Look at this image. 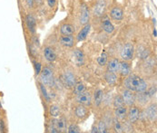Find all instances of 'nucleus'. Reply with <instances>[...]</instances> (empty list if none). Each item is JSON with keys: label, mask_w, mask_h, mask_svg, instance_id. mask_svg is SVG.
I'll return each instance as SVG.
<instances>
[{"label": "nucleus", "mask_w": 157, "mask_h": 133, "mask_svg": "<svg viewBox=\"0 0 157 133\" xmlns=\"http://www.w3.org/2000/svg\"><path fill=\"white\" fill-rule=\"evenodd\" d=\"M149 86L147 81L138 74L131 73L124 78L123 88L128 89L134 92H144L146 91Z\"/></svg>", "instance_id": "f257e3e1"}, {"label": "nucleus", "mask_w": 157, "mask_h": 133, "mask_svg": "<svg viewBox=\"0 0 157 133\" xmlns=\"http://www.w3.org/2000/svg\"><path fill=\"white\" fill-rule=\"evenodd\" d=\"M38 82L42 83L46 87L53 88L56 84L55 72L50 66H45L42 68L40 73L38 74Z\"/></svg>", "instance_id": "f03ea898"}, {"label": "nucleus", "mask_w": 157, "mask_h": 133, "mask_svg": "<svg viewBox=\"0 0 157 133\" xmlns=\"http://www.w3.org/2000/svg\"><path fill=\"white\" fill-rule=\"evenodd\" d=\"M75 105L73 107V110H72V115L75 120L77 122H83L89 118L90 115L89 107L82 105V104H77V103H75Z\"/></svg>", "instance_id": "7ed1b4c3"}, {"label": "nucleus", "mask_w": 157, "mask_h": 133, "mask_svg": "<svg viewBox=\"0 0 157 133\" xmlns=\"http://www.w3.org/2000/svg\"><path fill=\"white\" fill-rule=\"evenodd\" d=\"M61 81H62L64 86L67 89H72L75 86V84L78 82L75 71L71 68H67L63 72Z\"/></svg>", "instance_id": "20e7f679"}, {"label": "nucleus", "mask_w": 157, "mask_h": 133, "mask_svg": "<svg viewBox=\"0 0 157 133\" xmlns=\"http://www.w3.org/2000/svg\"><path fill=\"white\" fill-rule=\"evenodd\" d=\"M135 49L134 44L131 43H126L120 51V57L124 61L132 62L135 57Z\"/></svg>", "instance_id": "39448f33"}, {"label": "nucleus", "mask_w": 157, "mask_h": 133, "mask_svg": "<svg viewBox=\"0 0 157 133\" xmlns=\"http://www.w3.org/2000/svg\"><path fill=\"white\" fill-rule=\"evenodd\" d=\"M74 102L77 104H82L87 107H92V92L90 91H84L83 92L77 94L74 98Z\"/></svg>", "instance_id": "423d86ee"}, {"label": "nucleus", "mask_w": 157, "mask_h": 133, "mask_svg": "<svg viewBox=\"0 0 157 133\" xmlns=\"http://www.w3.org/2000/svg\"><path fill=\"white\" fill-rule=\"evenodd\" d=\"M144 112L145 115V118L150 122H155L157 119V105L156 102H151L148 105H146L145 108H144Z\"/></svg>", "instance_id": "0eeeda50"}, {"label": "nucleus", "mask_w": 157, "mask_h": 133, "mask_svg": "<svg viewBox=\"0 0 157 133\" xmlns=\"http://www.w3.org/2000/svg\"><path fill=\"white\" fill-rule=\"evenodd\" d=\"M106 8H107L106 0H97L92 8V14L95 17H102L106 12Z\"/></svg>", "instance_id": "6e6552de"}, {"label": "nucleus", "mask_w": 157, "mask_h": 133, "mask_svg": "<svg viewBox=\"0 0 157 133\" xmlns=\"http://www.w3.org/2000/svg\"><path fill=\"white\" fill-rule=\"evenodd\" d=\"M152 102V99L148 95L147 91L144 92H135V105L139 108L144 109Z\"/></svg>", "instance_id": "1a4fd4ad"}, {"label": "nucleus", "mask_w": 157, "mask_h": 133, "mask_svg": "<svg viewBox=\"0 0 157 133\" xmlns=\"http://www.w3.org/2000/svg\"><path fill=\"white\" fill-rule=\"evenodd\" d=\"M120 94L124 100V105L127 107H130L135 104V92L128 90V89L123 88L120 91Z\"/></svg>", "instance_id": "9d476101"}, {"label": "nucleus", "mask_w": 157, "mask_h": 133, "mask_svg": "<svg viewBox=\"0 0 157 133\" xmlns=\"http://www.w3.org/2000/svg\"><path fill=\"white\" fill-rule=\"evenodd\" d=\"M141 108H139L137 105H132L128 107L127 111V120L132 123L135 124L139 120H140V115H141Z\"/></svg>", "instance_id": "9b49d317"}, {"label": "nucleus", "mask_w": 157, "mask_h": 133, "mask_svg": "<svg viewBox=\"0 0 157 133\" xmlns=\"http://www.w3.org/2000/svg\"><path fill=\"white\" fill-rule=\"evenodd\" d=\"M108 15H109V17L112 19L113 21H114V22L116 23L123 21V19L124 17V10L119 6H112V8L110 9Z\"/></svg>", "instance_id": "f8f14e48"}, {"label": "nucleus", "mask_w": 157, "mask_h": 133, "mask_svg": "<svg viewBox=\"0 0 157 133\" xmlns=\"http://www.w3.org/2000/svg\"><path fill=\"white\" fill-rule=\"evenodd\" d=\"M104 96V90L101 88H96L92 93V106L98 109L102 107V101Z\"/></svg>", "instance_id": "ddd939ff"}, {"label": "nucleus", "mask_w": 157, "mask_h": 133, "mask_svg": "<svg viewBox=\"0 0 157 133\" xmlns=\"http://www.w3.org/2000/svg\"><path fill=\"white\" fill-rule=\"evenodd\" d=\"M90 17H91V12H90L88 6L84 4L80 7V16H79V24L80 25H85L88 24L90 21Z\"/></svg>", "instance_id": "4468645a"}, {"label": "nucleus", "mask_w": 157, "mask_h": 133, "mask_svg": "<svg viewBox=\"0 0 157 133\" xmlns=\"http://www.w3.org/2000/svg\"><path fill=\"white\" fill-rule=\"evenodd\" d=\"M43 54L45 59L48 63H54L57 59V54L54 47L51 45H46L43 48Z\"/></svg>", "instance_id": "2eb2a0df"}, {"label": "nucleus", "mask_w": 157, "mask_h": 133, "mask_svg": "<svg viewBox=\"0 0 157 133\" xmlns=\"http://www.w3.org/2000/svg\"><path fill=\"white\" fill-rule=\"evenodd\" d=\"M118 73L122 78H124L126 76H128L129 74L132 73V66H131V62H127V61H124L121 60L120 64H119V70H118Z\"/></svg>", "instance_id": "dca6fc26"}, {"label": "nucleus", "mask_w": 157, "mask_h": 133, "mask_svg": "<svg viewBox=\"0 0 157 133\" xmlns=\"http://www.w3.org/2000/svg\"><path fill=\"white\" fill-rule=\"evenodd\" d=\"M127 111H128V107L125 105L114 108V110L113 111V117L123 122L127 120Z\"/></svg>", "instance_id": "f3484780"}, {"label": "nucleus", "mask_w": 157, "mask_h": 133, "mask_svg": "<svg viewBox=\"0 0 157 133\" xmlns=\"http://www.w3.org/2000/svg\"><path fill=\"white\" fill-rule=\"evenodd\" d=\"M59 44L66 48H72L76 44V39L75 35H61L59 37Z\"/></svg>", "instance_id": "a211bd4d"}, {"label": "nucleus", "mask_w": 157, "mask_h": 133, "mask_svg": "<svg viewBox=\"0 0 157 133\" xmlns=\"http://www.w3.org/2000/svg\"><path fill=\"white\" fill-rule=\"evenodd\" d=\"M68 124L69 122L67 117L60 115L58 118H56V126L58 132H67Z\"/></svg>", "instance_id": "6ab92c4d"}, {"label": "nucleus", "mask_w": 157, "mask_h": 133, "mask_svg": "<svg viewBox=\"0 0 157 133\" xmlns=\"http://www.w3.org/2000/svg\"><path fill=\"white\" fill-rule=\"evenodd\" d=\"M25 24L26 27L28 29V31L30 32V34H35L36 31V20L34 17L33 14L29 13L26 15L25 17Z\"/></svg>", "instance_id": "aec40b11"}, {"label": "nucleus", "mask_w": 157, "mask_h": 133, "mask_svg": "<svg viewBox=\"0 0 157 133\" xmlns=\"http://www.w3.org/2000/svg\"><path fill=\"white\" fill-rule=\"evenodd\" d=\"M90 31H91V24L89 23L83 25V27L81 28V30L78 32L77 35H75V39H76V43H80L82 41H85L87 37V35H89Z\"/></svg>", "instance_id": "412c9836"}, {"label": "nucleus", "mask_w": 157, "mask_h": 133, "mask_svg": "<svg viewBox=\"0 0 157 133\" xmlns=\"http://www.w3.org/2000/svg\"><path fill=\"white\" fill-rule=\"evenodd\" d=\"M60 35H75V26L73 24L70 23H64L60 26Z\"/></svg>", "instance_id": "4be33fe9"}, {"label": "nucleus", "mask_w": 157, "mask_h": 133, "mask_svg": "<svg viewBox=\"0 0 157 133\" xmlns=\"http://www.w3.org/2000/svg\"><path fill=\"white\" fill-rule=\"evenodd\" d=\"M118 79H119L118 73H114V72H112L106 71L105 72V74H104V80L105 81V83L108 85H111V86L117 83Z\"/></svg>", "instance_id": "5701e85b"}, {"label": "nucleus", "mask_w": 157, "mask_h": 133, "mask_svg": "<svg viewBox=\"0 0 157 133\" xmlns=\"http://www.w3.org/2000/svg\"><path fill=\"white\" fill-rule=\"evenodd\" d=\"M73 59L76 65H83L85 63V54L81 49H75L73 52Z\"/></svg>", "instance_id": "b1692460"}, {"label": "nucleus", "mask_w": 157, "mask_h": 133, "mask_svg": "<svg viewBox=\"0 0 157 133\" xmlns=\"http://www.w3.org/2000/svg\"><path fill=\"white\" fill-rule=\"evenodd\" d=\"M101 29L107 35H112L114 31V25L109 18H105L101 21Z\"/></svg>", "instance_id": "393cba45"}, {"label": "nucleus", "mask_w": 157, "mask_h": 133, "mask_svg": "<svg viewBox=\"0 0 157 133\" xmlns=\"http://www.w3.org/2000/svg\"><path fill=\"white\" fill-rule=\"evenodd\" d=\"M119 64H120V60L118 58H112L109 61H107L106 64V71L108 72H112L114 73H118V70H119Z\"/></svg>", "instance_id": "a878e982"}, {"label": "nucleus", "mask_w": 157, "mask_h": 133, "mask_svg": "<svg viewBox=\"0 0 157 133\" xmlns=\"http://www.w3.org/2000/svg\"><path fill=\"white\" fill-rule=\"evenodd\" d=\"M113 94L112 91H104V96H103V101H102V106H104L105 109L110 108V106H112V101Z\"/></svg>", "instance_id": "bb28decb"}, {"label": "nucleus", "mask_w": 157, "mask_h": 133, "mask_svg": "<svg viewBox=\"0 0 157 133\" xmlns=\"http://www.w3.org/2000/svg\"><path fill=\"white\" fill-rule=\"evenodd\" d=\"M48 113L52 118H58L61 115V107L58 104H51L48 109Z\"/></svg>", "instance_id": "cd10ccee"}, {"label": "nucleus", "mask_w": 157, "mask_h": 133, "mask_svg": "<svg viewBox=\"0 0 157 133\" xmlns=\"http://www.w3.org/2000/svg\"><path fill=\"white\" fill-rule=\"evenodd\" d=\"M38 83V87H39V90H40V92H41V95L43 96L44 100L45 101L46 103H50L51 102V98H50V95H49V92L47 91V88L46 86H45L42 83L40 82H37Z\"/></svg>", "instance_id": "c85d7f7f"}, {"label": "nucleus", "mask_w": 157, "mask_h": 133, "mask_svg": "<svg viewBox=\"0 0 157 133\" xmlns=\"http://www.w3.org/2000/svg\"><path fill=\"white\" fill-rule=\"evenodd\" d=\"M72 89H73L72 93H73L74 96H75V95H77V94L83 92L84 91H86V84H85L84 83H82V82H77V83L75 84V86Z\"/></svg>", "instance_id": "c756f323"}, {"label": "nucleus", "mask_w": 157, "mask_h": 133, "mask_svg": "<svg viewBox=\"0 0 157 133\" xmlns=\"http://www.w3.org/2000/svg\"><path fill=\"white\" fill-rule=\"evenodd\" d=\"M124 105V100L121 96L120 93H117L115 95H113L112 101V106L114 108H117V107H120V106H123Z\"/></svg>", "instance_id": "7c9ffc66"}, {"label": "nucleus", "mask_w": 157, "mask_h": 133, "mask_svg": "<svg viewBox=\"0 0 157 133\" xmlns=\"http://www.w3.org/2000/svg\"><path fill=\"white\" fill-rule=\"evenodd\" d=\"M96 126H97V131L98 133H106L109 131L106 124L105 123V121L102 120V119H99L97 121H96Z\"/></svg>", "instance_id": "2f4dec72"}, {"label": "nucleus", "mask_w": 157, "mask_h": 133, "mask_svg": "<svg viewBox=\"0 0 157 133\" xmlns=\"http://www.w3.org/2000/svg\"><path fill=\"white\" fill-rule=\"evenodd\" d=\"M112 130H113L114 132L117 133H123L124 132V129H123V123L122 121L118 120L117 119H113V122Z\"/></svg>", "instance_id": "473e14b6"}, {"label": "nucleus", "mask_w": 157, "mask_h": 133, "mask_svg": "<svg viewBox=\"0 0 157 133\" xmlns=\"http://www.w3.org/2000/svg\"><path fill=\"white\" fill-rule=\"evenodd\" d=\"M81 128L79 127V125L76 122H71L69 123L67 126V132L68 133H79L81 132Z\"/></svg>", "instance_id": "72a5a7b5"}, {"label": "nucleus", "mask_w": 157, "mask_h": 133, "mask_svg": "<svg viewBox=\"0 0 157 133\" xmlns=\"http://www.w3.org/2000/svg\"><path fill=\"white\" fill-rule=\"evenodd\" d=\"M107 61H108V54L105 52L97 58V64L100 66H105L107 64Z\"/></svg>", "instance_id": "f704fd0d"}, {"label": "nucleus", "mask_w": 157, "mask_h": 133, "mask_svg": "<svg viewBox=\"0 0 157 133\" xmlns=\"http://www.w3.org/2000/svg\"><path fill=\"white\" fill-rule=\"evenodd\" d=\"M147 93L148 95L150 96V98L153 100L154 97L155 98L156 97V84H152V85H149L148 86V89H147Z\"/></svg>", "instance_id": "c9c22d12"}, {"label": "nucleus", "mask_w": 157, "mask_h": 133, "mask_svg": "<svg viewBox=\"0 0 157 133\" xmlns=\"http://www.w3.org/2000/svg\"><path fill=\"white\" fill-rule=\"evenodd\" d=\"M33 64H34V68H35V73H36V76H38V74L40 73L41 70H42V65L37 62V61H33Z\"/></svg>", "instance_id": "e433bc0d"}, {"label": "nucleus", "mask_w": 157, "mask_h": 133, "mask_svg": "<svg viewBox=\"0 0 157 133\" xmlns=\"http://www.w3.org/2000/svg\"><path fill=\"white\" fill-rule=\"evenodd\" d=\"M46 4L49 8L54 9L57 5V0H46Z\"/></svg>", "instance_id": "4c0bfd02"}, {"label": "nucleus", "mask_w": 157, "mask_h": 133, "mask_svg": "<svg viewBox=\"0 0 157 133\" xmlns=\"http://www.w3.org/2000/svg\"><path fill=\"white\" fill-rule=\"evenodd\" d=\"M25 5L28 8H34V6H36L35 0H25Z\"/></svg>", "instance_id": "58836bf2"}, {"label": "nucleus", "mask_w": 157, "mask_h": 133, "mask_svg": "<svg viewBox=\"0 0 157 133\" xmlns=\"http://www.w3.org/2000/svg\"><path fill=\"white\" fill-rule=\"evenodd\" d=\"M6 122L3 119H0V131L1 132H6Z\"/></svg>", "instance_id": "ea45409f"}, {"label": "nucleus", "mask_w": 157, "mask_h": 133, "mask_svg": "<svg viewBox=\"0 0 157 133\" xmlns=\"http://www.w3.org/2000/svg\"><path fill=\"white\" fill-rule=\"evenodd\" d=\"M90 132L98 133V131H97V126H96V122H94V123L93 124V126H92V128H91Z\"/></svg>", "instance_id": "a19ab883"}, {"label": "nucleus", "mask_w": 157, "mask_h": 133, "mask_svg": "<svg viewBox=\"0 0 157 133\" xmlns=\"http://www.w3.org/2000/svg\"><path fill=\"white\" fill-rule=\"evenodd\" d=\"M154 35L156 36V29H155V27L154 28Z\"/></svg>", "instance_id": "79ce46f5"}]
</instances>
